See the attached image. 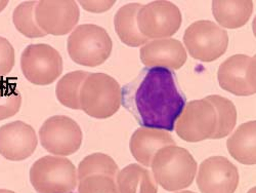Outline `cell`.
Here are the masks:
<instances>
[{"mask_svg":"<svg viewBox=\"0 0 256 193\" xmlns=\"http://www.w3.org/2000/svg\"><path fill=\"white\" fill-rule=\"evenodd\" d=\"M121 104L142 127L172 132L184 108L186 98L172 70L146 67L123 87Z\"/></svg>","mask_w":256,"mask_h":193,"instance_id":"cell-1","label":"cell"},{"mask_svg":"<svg viewBox=\"0 0 256 193\" xmlns=\"http://www.w3.org/2000/svg\"><path fill=\"white\" fill-rule=\"evenodd\" d=\"M155 181L167 191H178L193 183L197 173V162L186 149L167 146L155 154L152 160Z\"/></svg>","mask_w":256,"mask_h":193,"instance_id":"cell-2","label":"cell"},{"mask_svg":"<svg viewBox=\"0 0 256 193\" xmlns=\"http://www.w3.org/2000/svg\"><path fill=\"white\" fill-rule=\"evenodd\" d=\"M122 103V89L115 78L104 73H90L80 90L81 110L90 117L113 116Z\"/></svg>","mask_w":256,"mask_h":193,"instance_id":"cell-3","label":"cell"},{"mask_svg":"<svg viewBox=\"0 0 256 193\" xmlns=\"http://www.w3.org/2000/svg\"><path fill=\"white\" fill-rule=\"evenodd\" d=\"M68 54L78 65L96 67L110 57L113 42L102 27L83 24L74 29L68 38Z\"/></svg>","mask_w":256,"mask_h":193,"instance_id":"cell-4","label":"cell"},{"mask_svg":"<svg viewBox=\"0 0 256 193\" xmlns=\"http://www.w3.org/2000/svg\"><path fill=\"white\" fill-rule=\"evenodd\" d=\"M30 182L38 193H72L78 185L75 165L62 156H44L30 169Z\"/></svg>","mask_w":256,"mask_h":193,"instance_id":"cell-5","label":"cell"},{"mask_svg":"<svg viewBox=\"0 0 256 193\" xmlns=\"http://www.w3.org/2000/svg\"><path fill=\"white\" fill-rule=\"evenodd\" d=\"M184 42L190 57L202 62H212L226 53L228 36L216 23L201 20L186 29Z\"/></svg>","mask_w":256,"mask_h":193,"instance_id":"cell-6","label":"cell"},{"mask_svg":"<svg viewBox=\"0 0 256 193\" xmlns=\"http://www.w3.org/2000/svg\"><path fill=\"white\" fill-rule=\"evenodd\" d=\"M39 139L46 151L56 156H68L77 152L83 140L79 124L65 115L48 118L39 130Z\"/></svg>","mask_w":256,"mask_h":193,"instance_id":"cell-7","label":"cell"},{"mask_svg":"<svg viewBox=\"0 0 256 193\" xmlns=\"http://www.w3.org/2000/svg\"><path fill=\"white\" fill-rule=\"evenodd\" d=\"M182 13L170 2H153L142 6L138 17V27L148 39H164L176 34L182 25Z\"/></svg>","mask_w":256,"mask_h":193,"instance_id":"cell-8","label":"cell"},{"mask_svg":"<svg viewBox=\"0 0 256 193\" xmlns=\"http://www.w3.org/2000/svg\"><path fill=\"white\" fill-rule=\"evenodd\" d=\"M25 78L36 85H48L62 72V59L52 47L44 44L28 46L20 56Z\"/></svg>","mask_w":256,"mask_h":193,"instance_id":"cell-9","label":"cell"},{"mask_svg":"<svg viewBox=\"0 0 256 193\" xmlns=\"http://www.w3.org/2000/svg\"><path fill=\"white\" fill-rule=\"evenodd\" d=\"M218 126L214 107L205 99L190 101L178 118L174 128L184 141L195 143L211 139Z\"/></svg>","mask_w":256,"mask_h":193,"instance_id":"cell-10","label":"cell"},{"mask_svg":"<svg viewBox=\"0 0 256 193\" xmlns=\"http://www.w3.org/2000/svg\"><path fill=\"white\" fill-rule=\"evenodd\" d=\"M79 18V7L72 0H42L37 2L35 8L36 23L46 34H68L77 25Z\"/></svg>","mask_w":256,"mask_h":193,"instance_id":"cell-11","label":"cell"},{"mask_svg":"<svg viewBox=\"0 0 256 193\" xmlns=\"http://www.w3.org/2000/svg\"><path fill=\"white\" fill-rule=\"evenodd\" d=\"M255 57L234 55L220 66L218 78L222 89L236 96L256 93Z\"/></svg>","mask_w":256,"mask_h":193,"instance_id":"cell-12","label":"cell"},{"mask_svg":"<svg viewBox=\"0 0 256 193\" xmlns=\"http://www.w3.org/2000/svg\"><path fill=\"white\" fill-rule=\"evenodd\" d=\"M197 184L202 193H234L239 185L238 168L226 157H209L199 167Z\"/></svg>","mask_w":256,"mask_h":193,"instance_id":"cell-13","label":"cell"},{"mask_svg":"<svg viewBox=\"0 0 256 193\" xmlns=\"http://www.w3.org/2000/svg\"><path fill=\"white\" fill-rule=\"evenodd\" d=\"M38 141L34 128L23 122L12 121L0 127V154L12 161L30 157Z\"/></svg>","mask_w":256,"mask_h":193,"instance_id":"cell-14","label":"cell"},{"mask_svg":"<svg viewBox=\"0 0 256 193\" xmlns=\"http://www.w3.org/2000/svg\"><path fill=\"white\" fill-rule=\"evenodd\" d=\"M188 55L182 42L174 38L146 42L140 49V60L148 68L162 67L178 70L184 65Z\"/></svg>","mask_w":256,"mask_h":193,"instance_id":"cell-15","label":"cell"},{"mask_svg":"<svg viewBox=\"0 0 256 193\" xmlns=\"http://www.w3.org/2000/svg\"><path fill=\"white\" fill-rule=\"evenodd\" d=\"M176 145L167 132L155 128L140 127L132 136L130 148L134 157L142 165L151 166L155 154L160 149Z\"/></svg>","mask_w":256,"mask_h":193,"instance_id":"cell-16","label":"cell"},{"mask_svg":"<svg viewBox=\"0 0 256 193\" xmlns=\"http://www.w3.org/2000/svg\"><path fill=\"white\" fill-rule=\"evenodd\" d=\"M212 12L222 27L237 29L248 22L253 12V3L251 0H216L212 3Z\"/></svg>","mask_w":256,"mask_h":193,"instance_id":"cell-17","label":"cell"},{"mask_svg":"<svg viewBox=\"0 0 256 193\" xmlns=\"http://www.w3.org/2000/svg\"><path fill=\"white\" fill-rule=\"evenodd\" d=\"M256 121L251 120L241 124L226 142L230 154L243 164L256 162Z\"/></svg>","mask_w":256,"mask_h":193,"instance_id":"cell-18","label":"cell"},{"mask_svg":"<svg viewBox=\"0 0 256 193\" xmlns=\"http://www.w3.org/2000/svg\"><path fill=\"white\" fill-rule=\"evenodd\" d=\"M140 8V4H128L120 8L114 18L117 35L124 45L132 48H138L148 42L138 27L136 17Z\"/></svg>","mask_w":256,"mask_h":193,"instance_id":"cell-19","label":"cell"},{"mask_svg":"<svg viewBox=\"0 0 256 193\" xmlns=\"http://www.w3.org/2000/svg\"><path fill=\"white\" fill-rule=\"evenodd\" d=\"M119 193H157L158 186L148 168L132 163L125 166L117 175Z\"/></svg>","mask_w":256,"mask_h":193,"instance_id":"cell-20","label":"cell"},{"mask_svg":"<svg viewBox=\"0 0 256 193\" xmlns=\"http://www.w3.org/2000/svg\"><path fill=\"white\" fill-rule=\"evenodd\" d=\"M88 75L90 73L86 71H73L64 75L58 80L56 95L62 105L71 109L81 110L80 90Z\"/></svg>","mask_w":256,"mask_h":193,"instance_id":"cell-21","label":"cell"},{"mask_svg":"<svg viewBox=\"0 0 256 193\" xmlns=\"http://www.w3.org/2000/svg\"><path fill=\"white\" fill-rule=\"evenodd\" d=\"M213 107H214L218 116V126L214 135L211 139H222L230 135L237 122V109L234 103L228 99L211 95L205 98Z\"/></svg>","mask_w":256,"mask_h":193,"instance_id":"cell-22","label":"cell"},{"mask_svg":"<svg viewBox=\"0 0 256 193\" xmlns=\"http://www.w3.org/2000/svg\"><path fill=\"white\" fill-rule=\"evenodd\" d=\"M119 167L115 160L104 153H94L85 157L78 166V181L90 175H106L112 178H117Z\"/></svg>","mask_w":256,"mask_h":193,"instance_id":"cell-23","label":"cell"},{"mask_svg":"<svg viewBox=\"0 0 256 193\" xmlns=\"http://www.w3.org/2000/svg\"><path fill=\"white\" fill-rule=\"evenodd\" d=\"M37 2H25L18 5L12 14L14 25L16 30L28 38L44 37L48 34L42 31L36 23L35 8Z\"/></svg>","mask_w":256,"mask_h":193,"instance_id":"cell-24","label":"cell"},{"mask_svg":"<svg viewBox=\"0 0 256 193\" xmlns=\"http://www.w3.org/2000/svg\"><path fill=\"white\" fill-rule=\"evenodd\" d=\"M22 105V96L16 85L6 79L0 78V120L16 115Z\"/></svg>","mask_w":256,"mask_h":193,"instance_id":"cell-25","label":"cell"},{"mask_svg":"<svg viewBox=\"0 0 256 193\" xmlns=\"http://www.w3.org/2000/svg\"><path fill=\"white\" fill-rule=\"evenodd\" d=\"M78 193H119L115 179L106 175H90L78 184Z\"/></svg>","mask_w":256,"mask_h":193,"instance_id":"cell-26","label":"cell"},{"mask_svg":"<svg viewBox=\"0 0 256 193\" xmlns=\"http://www.w3.org/2000/svg\"><path fill=\"white\" fill-rule=\"evenodd\" d=\"M14 66V49L10 42L0 36V77L6 76Z\"/></svg>","mask_w":256,"mask_h":193,"instance_id":"cell-27","label":"cell"},{"mask_svg":"<svg viewBox=\"0 0 256 193\" xmlns=\"http://www.w3.org/2000/svg\"><path fill=\"white\" fill-rule=\"evenodd\" d=\"M79 5H81L85 11L100 14L110 10L115 5V2L114 0H111V2H106V0L104 2H79Z\"/></svg>","mask_w":256,"mask_h":193,"instance_id":"cell-28","label":"cell"},{"mask_svg":"<svg viewBox=\"0 0 256 193\" xmlns=\"http://www.w3.org/2000/svg\"><path fill=\"white\" fill-rule=\"evenodd\" d=\"M8 5V0H4V2H0V13H2L6 8Z\"/></svg>","mask_w":256,"mask_h":193,"instance_id":"cell-29","label":"cell"},{"mask_svg":"<svg viewBox=\"0 0 256 193\" xmlns=\"http://www.w3.org/2000/svg\"><path fill=\"white\" fill-rule=\"evenodd\" d=\"M0 193H16V192L8 189H0Z\"/></svg>","mask_w":256,"mask_h":193,"instance_id":"cell-30","label":"cell"},{"mask_svg":"<svg viewBox=\"0 0 256 193\" xmlns=\"http://www.w3.org/2000/svg\"><path fill=\"white\" fill-rule=\"evenodd\" d=\"M255 192H256V188H255V187H254V188H252V189H250V190H249V192H248V193H255Z\"/></svg>","mask_w":256,"mask_h":193,"instance_id":"cell-31","label":"cell"},{"mask_svg":"<svg viewBox=\"0 0 256 193\" xmlns=\"http://www.w3.org/2000/svg\"><path fill=\"white\" fill-rule=\"evenodd\" d=\"M178 193H195L193 191H182V192H178Z\"/></svg>","mask_w":256,"mask_h":193,"instance_id":"cell-32","label":"cell"}]
</instances>
